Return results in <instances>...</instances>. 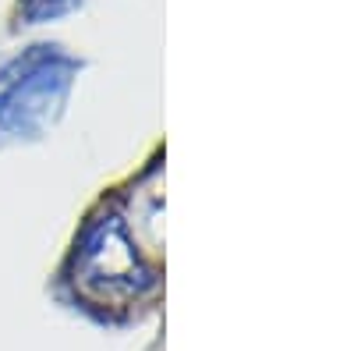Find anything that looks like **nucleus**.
<instances>
[{
    "label": "nucleus",
    "mask_w": 354,
    "mask_h": 351,
    "mask_svg": "<svg viewBox=\"0 0 354 351\" xmlns=\"http://www.w3.org/2000/svg\"><path fill=\"white\" fill-rule=\"evenodd\" d=\"M75 280L96 302L138 298L153 284L121 217H103L96 224H88L85 238L78 245V255H75Z\"/></svg>",
    "instance_id": "f257e3e1"
},
{
    "label": "nucleus",
    "mask_w": 354,
    "mask_h": 351,
    "mask_svg": "<svg viewBox=\"0 0 354 351\" xmlns=\"http://www.w3.org/2000/svg\"><path fill=\"white\" fill-rule=\"evenodd\" d=\"M36 53H25L0 75V128L4 132H36L50 121V114L61 107L71 61L57 46H32Z\"/></svg>",
    "instance_id": "f03ea898"
},
{
    "label": "nucleus",
    "mask_w": 354,
    "mask_h": 351,
    "mask_svg": "<svg viewBox=\"0 0 354 351\" xmlns=\"http://www.w3.org/2000/svg\"><path fill=\"white\" fill-rule=\"evenodd\" d=\"M68 4L71 0H25L21 11H25V18H32V21H46L53 15H61Z\"/></svg>",
    "instance_id": "7ed1b4c3"
}]
</instances>
